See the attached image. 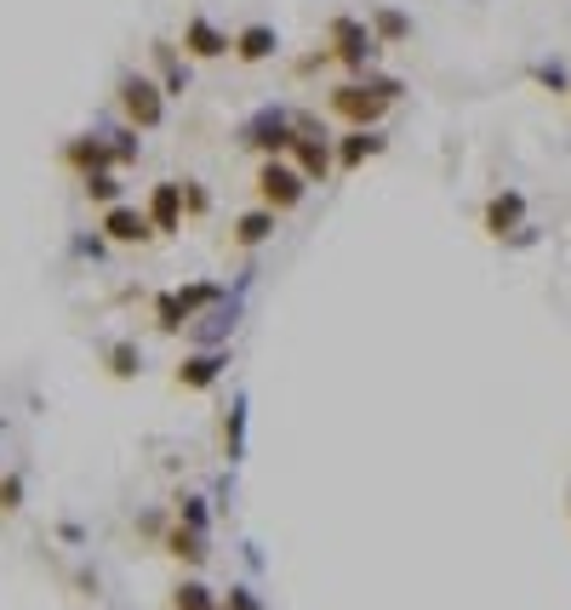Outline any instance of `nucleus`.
<instances>
[{
	"label": "nucleus",
	"mask_w": 571,
	"mask_h": 610,
	"mask_svg": "<svg viewBox=\"0 0 571 610\" xmlns=\"http://www.w3.org/2000/svg\"><path fill=\"white\" fill-rule=\"evenodd\" d=\"M304 194H309V178L297 172L286 154L257 165V200H263L268 212H297V206H304Z\"/></svg>",
	"instance_id": "obj_6"
},
{
	"label": "nucleus",
	"mask_w": 571,
	"mask_h": 610,
	"mask_svg": "<svg viewBox=\"0 0 571 610\" xmlns=\"http://www.w3.org/2000/svg\"><path fill=\"white\" fill-rule=\"evenodd\" d=\"M378 52H383L378 29L360 23V18H349V12H338V18L326 23V46H320L315 57H304V75H309V69H326V63H343L349 75H366Z\"/></svg>",
	"instance_id": "obj_1"
},
{
	"label": "nucleus",
	"mask_w": 571,
	"mask_h": 610,
	"mask_svg": "<svg viewBox=\"0 0 571 610\" xmlns=\"http://www.w3.org/2000/svg\"><path fill=\"white\" fill-rule=\"evenodd\" d=\"M109 143H115V165L138 160V126H109Z\"/></svg>",
	"instance_id": "obj_27"
},
{
	"label": "nucleus",
	"mask_w": 571,
	"mask_h": 610,
	"mask_svg": "<svg viewBox=\"0 0 571 610\" xmlns=\"http://www.w3.org/2000/svg\"><path fill=\"white\" fill-rule=\"evenodd\" d=\"M531 81L543 86V92H554V97H571V75H565V63H531Z\"/></svg>",
	"instance_id": "obj_26"
},
{
	"label": "nucleus",
	"mask_w": 571,
	"mask_h": 610,
	"mask_svg": "<svg viewBox=\"0 0 571 610\" xmlns=\"http://www.w3.org/2000/svg\"><path fill=\"white\" fill-rule=\"evenodd\" d=\"M104 365H109L115 383H131V377H144V349L131 343V336H120V343L104 349Z\"/></svg>",
	"instance_id": "obj_20"
},
{
	"label": "nucleus",
	"mask_w": 571,
	"mask_h": 610,
	"mask_svg": "<svg viewBox=\"0 0 571 610\" xmlns=\"http://www.w3.org/2000/svg\"><path fill=\"white\" fill-rule=\"evenodd\" d=\"M183 52H189V57H200V63H212V57H229V52H234V41L223 35V29H218L212 18H200V12H194V18L183 23Z\"/></svg>",
	"instance_id": "obj_14"
},
{
	"label": "nucleus",
	"mask_w": 571,
	"mask_h": 610,
	"mask_svg": "<svg viewBox=\"0 0 571 610\" xmlns=\"http://www.w3.org/2000/svg\"><path fill=\"white\" fill-rule=\"evenodd\" d=\"M372 29H378V41H383V46L412 41V18L400 12V7H378V12H372Z\"/></svg>",
	"instance_id": "obj_22"
},
{
	"label": "nucleus",
	"mask_w": 571,
	"mask_h": 610,
	"mask_svg": "<svg viewBox=\"0 0 571 610\" xmlns=\"http://www.w3.org/2000/svg\"><path fill=\"white\" fill-rule=\"evenodd\" d=\"M297 143V115L281 109V104H263L246 126H241V149L263 154V160H275V154H292Z\"/></svg>",
	"instance_id": "obj_4"
},
{
	"label": "nucleus",
	"mask_w": 571,
	"mask_h": 610,
	"mask_svg": "<svg viewBox=\"0 0 571 610\" xmlns=\"http://www.w3.org/2000/svg\"><path fill=\"white\" fill-rule=\"evenodd\" d=\"M172 610H218V593L207 582H194V576H183L172 588Z\"/></svg>",
	"instance_id": "obj_23"
},
{
	"label": "nucleus",
	"mask_w": 571,
	"mask_h": 610,
	"mask_svg": "<svg viewBox=\"0 0 571 610\" xmlns=\"http://www.w3.org/2000/svg\"><path fill=\"white\" fill-rule=\"evenodd\" d=\"M223 457H229V468L246 457V394H234L229 417H223Z\"/></svg>",
	"instance_id": "obj_21"
},
{
	"label": "nucleus",
	"mask_w": 571,
	"mask_h": 610,
	"mask_svg": "<svg viewBox=\"0 0 571 610\" xmlns=\"http://www.w3.org/2000/svg\"><path fill=\"white\" fill-rule=\"evenodd\" d=\"M275 228H281V212H268V206L241 212V217H234V228H229V246L234 252H257V246L275 240Z\"/></svg>",
	"instance_id": "obj_15"
},
{
	"label": "nucleus",
	"mask_w": 571,
	"mask_h": 610,
	"mask_svg": "<svg viewBox=\"0 0 571 610\" xmlns=\"http://www.w3.org/2000/svg\"><path fill=\"white\" fill-rule=\"evenodd\" d=\"M480 228L491 234V240H509L515 228H526V194L520 189H503L486 200V212H480Z\"/></svg>",
	"instance_id": "obj_11"
},
{
	"label": "nucleus",
	"mask_w": 571,
	"mask_h": 610,
	"mask_svg": "<svg viewBox=\"0 0 571 610\" xmlns=\"http://www.w3.org/2000/svg\"><path fill=\"white\" fill-rule=\"evenodd\" d=\"M115 104H120L126 126H138V131H160L166 126V86L138 75V69L115 81Z\"/></svg>",
	"instance_id": "obj_3"
},
{
	"label": "nucleus",
	"mask_w": 571,
	"mask_h": 610,
	"mask_svg": "<svg viewBox=\"0 0 571 610\" xmlns=\"http://www.w3.org/2000/svg\"><path fill=\"white\" fill-rule=\"evenodd\" d=\"M234 325H241V297H223L218 309H207L183 336L194 349H229V336H234Z\"/></svg>",
	"instance_id": "obj_10"
},
{
	"label": "nucleus",
	"mask_w": 571,
	"mask_h": 610,
	"mask_svg": "<svg viewBox=\"0 0 571 610\" xmlns=\"http://www.w3.org/2000/svg\"><path fill=\"white\" fill-rule=\"evenodd\" d=\"M81 189H86L92 206H120V178L115 172H92V178H81Z\"/></svg>",
	"instance_id": "obj_25"
},
{
	"label": "nucleus",
	"mask_w": 571,
	"mask_h": 610,
	"mask_svg": "<svg viewBox=\"0 0 571 610\" xmlns=\"http://www.w3.org/2000/svg\"><path fill=\"white\" fill-rule=\"evenodd\" d=\"M565 502H571V491H565Z\"/></svg>",
	"instance_id": "obj_31"
},
{
	"label": "nucleus",
	"mask_w": 571,
	"mask_h": 610,
	"mask_svg": "<svg viewBox=\"0 0 571 610\" xmlns=\"http://www.w3.org/2000/svg\"><path fill=\"white\" fill-rule=\"evenodd\" d=\"M275 52H281L275 23H246L241 35H234V57H241V63H268Z\"/></svg>",
	"instance_id": "obj_17"
},
{
	"label": "nucleus",
	"mask_w": 571,
	"mask_h": 610,
	"mask_svg": "<svg viewBox=\"0 0 571 610\" xmlns=\"http://www.w3.org/2000/svg\"><path fill=\"white\" fill-rule=\"evenodd\" d=\"M229 610H263V599H257L246 582H234V588H229Z\"/></svg>",
	"instance_id": "obj_29"
},
{
	"label": "nucleus",
	"mask_w": 571,
	"mask_h": 610,
	"mask_svg": "<svg viewBox=\"0 0 571 610\" xmlns=\"http://www.w3.org/2000/svg\"><path fill=\"white\" fill-rule=\"evenodd\" d=\"M149 52H155V69H160L166 97H183V92H189V63H183V52H178L172 41H155Z\"/></svg>",
	"instance_id": "obj_18"
},
{
	"label": "nucleus",
	"mask_w": 571,
	"mask_h": 610,
	"mask_svg": "<svg viewBox=\"0 0 571 610\" xmlns=\"http://www.w3.org/2000/svg\"><path fill=\"white\" fill-rule=\"evenodd\" d=\"M292 165H297V172H304L309 183H331V172H338V143H331V138H326V131H320L309 115H297Z\"/></svg>",
	"instance_id": "obj_7"
},
{
	"label": "nucleus",
	"mask_w": 571,
	"mask_h": 610,
	"mask_svg": "<svg viewBox=\"0 0 571 610\" xmlns=\"http://www.w3.org/2000/svg\"><path fill=\"white\" fill-rule=\"evenodd\" d=\"M218 302H223V286H218V280H194V286H178V291H160V297H155V331L183 336L207 309H218Z\"/></svg>",
	"instance_id": "obj_2"
},
{
	"label": "nucleus",
	"mask_w": 571,
	"mask_h": 610,
	"mask_svg": "<svg viewBox=\"0 0 571 610\" xmlns=\"http://www.w3.org/2000/svg\"><path fill=\"white\" fill-rule=\"evenodd\" d=\"M23 507V473H0V514H18Z\"/></svg>",
	"instance_id": "obj_28"
},
{
	"label": "nucleus",
	"mask_w": 571,
	"mask_h": 610,
	"mask_svg": "<svg viewBox=\"0 0 571 610\" xmlns=\"http://www.w3.org/2000/svg\"><path fill=\"white\" fill-rule=\"evenodd\" d=\"M223 371H229V349H189L178 360V371H172V383L183 394H207V388L223 383Z\"/></svg>",
	"instance_id": "obj_8"
},
{
	"label": "nucleus",
	"mask_w": 571,
	"mask_h": 610,
	"mask_svg": "<svg viewBox=\"0 0 571 610\" xmlns=\"http://www.w3.org/2000/svg\"><path fill=\"white\" fill-rule=\"evenodd\" d=\"M166 554H172L178 565H207V531H189V525H172L166 531Z\"/></svg>",
	"instance_id": "obj_19"
},
{
	"label": "nucleus",
	"mask_w": 571,
	"mask_h": 610,
	"mask_svg": "<svg viewBox=\"0 0 571 610\" xmlns=\"http://www.w3.org/2000/svg\"><path fill=\"white\" fill-rule=\"evenodd\" d=\"M63 165L75 178H92V172H115V143L109 131H81V138L63 143Z\"/></svg>",
	"instance_id": "obj_9"
},
{
	"label": "nucleus",
	"mask_w": 571,
	"mask_h": 610,
	"mask_svg": "<svg viewBox=\"0 0 571 610\" xmlns=\"http://www.w3.org/2000/svg\"><path fill=\"white\" fill-rule=\"evenodd\" d=\"M144 212H149L155 234H183V217H189V206H183V183H155Z\"/></svg>",
	"instance_id": "obj_13"
},
{
	"label": "nucleus",
	"mask_w": 571,
	"mask_h": 610,
	"mask_svg": "<svg viewBox=\"0 0 571 610\" xmlns=\"http://www.w3.org/2000/svg\"><path fill=\"white\" fill-rule=\"evenodd\" d=\"M383 149H389V138H378V126H349V138H338V172H360Z\"/></svg>",
	"instance_id": "obj_16"
},
{
	"label": "nucleus",
	"mask_w": 571,
	"mask_h": 610,
	"mask_svg": "<svg viewBox=\"0 0 571 610\" xmlns=\"http://www.w3.org/2000/svg\"><path fill=\"white\" fill-rule=\"evenodd\" d=\"M326 109L338 115L343 126H378V120H383V115H389L394 104H389V97H383V92H378L372 81L360 75V81H343V86H331V92H326Z\"/></svg>",
	"instance_id": "obj_5"
},
{
	"label": "nucleus",
	"mask_w": 571,
	"mask_h": 610,
	"mask_svg": "<svg viewBox=\"0 0 571 610\" xmlns=\"http://www.w3.org/2000/svg\"><path fill=\"white\" fill-rule=\"evenodd\" d=\"M104 240H115V246H144V240H155V223H149V212H138V206H104Z\"/></svg>",
	"instance_id": "obj_12"
},
{
	"label": "nucleus",
	"mask_w": 571,
	"mask_h": 610,
	"mask_svg": "<svg viewBox=\"0 0 571 610\" xmlns=\"http://www.w3.org/2000/svg\"><path fill=\"white\" fill-rule=\"evenodd\" d=\"M183 206H189V217H200V212H207V189H200V183H189V178H183Z\"/></svg>",
	"instance_id": "obj_30"
},
{
	"label": "nucleus",
	"mask_w": 571,
	"mask_h": 610,
	"mask_svg": "<svg viewBox=\"0 0 571 610\" xmlns=\"http://www.w3.org/2000/svg\"><path fill=\"white\" fill-rule=\"evenodd\" d=\"M178 525L212 531V507H207V496H200V491H183V496H178Z\"/></svg>",
	"instance_id": "obj_24"
}]
</instances>
